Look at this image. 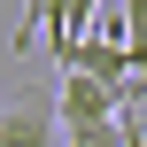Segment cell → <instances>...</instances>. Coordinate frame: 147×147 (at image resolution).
Segmentation results:
<instances>
[{
	"label": "cell",
	"mask_w": 147,
	"mask_h": 147,
	"mask_svg": "<svg viewBox=\"0 0 147 147\" xmlns=\"http://www.w3.org/2000/svg\"><path fill=\"white\" fill-rule=\"evenodd\" d=\"M62 70H70V78H93V85H109L124 116L147 101V85L132 78V62H124V23H116V8H101V39L85 31L78 47H62Z\"/></svg>",
	"instance_id": "1"
},
{
	"label": "cell",
	"mask_w": 147,
	"mask_h": 147,
	"mask_svg": "<svg viewBox=\"0 0 147 147\" xmlns=\"http://www.w3.org/2000/svg\"><path fill=\"white\" fill-rule=\"evenodd\" d=\"M109 116H124V109H116V93H109V85H93V78H70V70H62L54 124H62V132H78V124H109Z\"/></svg>",
	"instance_id": "2"
},
{
	"label": "cell",
	"mask_w": 147,
	"mask_h": 147,
	"mask_svg": "<svg viewBox=\"0 0 147 147\" xmlns=\"http://www.w3.org/2000/svg\"><path fill=\"white\" fill-rule=\"evenodd\" d=\"M0 147H62V124H54V101H8L0 109Z\"/></svg>",
	"instance_id": "3"
},
{
	"label": "cell",
	"mask_w": 147,
	"mask_h": 147,
	"mask_svg": "<svg viewBox=\"0 0 147 147\" xmlns=\"http://www.w3.org/2000/svg\"><path fill=\"white\" fill-rule=\"evenodd\" d=\"M54 8H62V0H23V23H16V54H31V47H39V31H54Z\"/></svg>",
	"instance_id": "4"
},
{
	"label": "cell",
	"mask_w": 147,
	"mask_h": 147,
	"mask_svg": "<svg viewBox=\"0 0 147 147\" xmlns=\"http://www.w3.org/2000/svg\"><path fill=\"white\" fill-rule=\"evenodd\" d=\"M62 147H124V116H109V124H78V132H62Z\"/></svg>",
	"instance_id": "5"
},
{
	"label": "cell",
	"mask_w": 147,
	"mask_h": 147,
	"mask_svg": "<svg viewBox=\"0 0 147 147\" xmlns=\"http://www.w3.org/2000/svg\"><path fill=\"white\" fill-rule=\"evenodd\" d=\"M124 147H147V132H140V124H132V116H124Z\"/></svg>",
	"instance_id": "6"
}]
</instances>
